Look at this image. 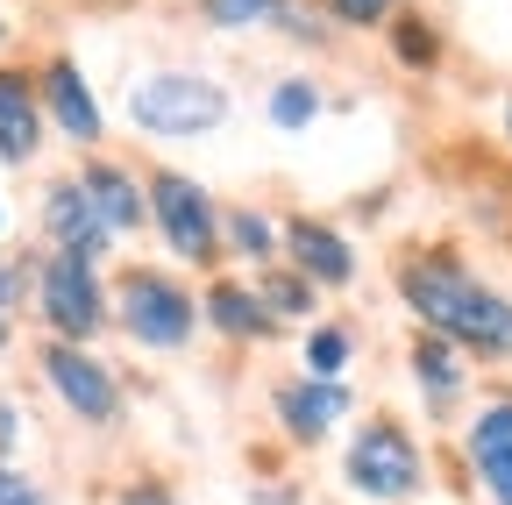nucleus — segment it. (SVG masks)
<instances>
[{"instance_id":"9","label":"nucleus","mask_w":512,"mask_h":505,"mask_svg":"<svg viewBox=\"0 0 512 505\" xmlns=\"http://www.w3.org/2000/svg\"><path fill=\"white\" fill-rule=\"evenodd\" d=\"M36 107H43V121H57L72 143H100V100H93V86H86V72L72 65V57H50V65H43Z\"/></svg>"},{"instance_id":"30","label":"nucleus","mask_w":512,"mask_h":505,"mask_svg":"<svg viewBox=\"0 0 512 505\" xmlns=\"http://www.w3.org/2000/svg\"><path fill=\"white\" fill-rule=\"evenodd\" d=\"M0 43H8V22H0Z\"/></svg>"},{"instance_id":"26","label":"nucleus","mask_w":512,"mask_h":505,"mask_svg":"<svg viewBox=\"0 0 512 505\" xmlns=\"http://www.w3.org/2000/svg\"><path fill=\"white\" fill-rule=\"evenodd\" d=\"M328 8L342 22H384V15H392V0H328Z\"/></svg>"},{"instance_id":"6","label":"nucleus","mask_w":512,"mask_h":505,"mask_svg":"<svg viewBox=\"0 0 512 505\" xmlns=\"http://www.w3.org/2000/svg\"><path fill=\"white\" fill-rule=\"evenodd\" d=\"M143 200H150V214H157V228L171 242V257H185V264H214L221 257V221H214L207 185H192L185 171H157L143 185Z\"/></svg>"},{"instance_id":"5","label":"nucleus","mask_w":512,"mask_h":505,"mask_svg":"<svg viewBox=\"0 0 512 505\" xmlns=\"http://www.w3.org/2000/svg\"><path fill=\"white\" fill-rule=\"evenodd\" d=\"M36 299H43V321H50L57 342H79V349H86V342L107 328V292H100L93 264L72 257V249L43 257V271H36Z\"/></svg>"},{"instance_id":"29","label":"nucleus","mask_w":512,"mask_h":505,"mask_svg":"<svg viewBox=\"0 0 512 505\" xmlns=\"http://www.w3.org/2000/svg\"><path fill=\"white\" fill-rule=\"evenodd\" d=\"M0 349H8V313H0Z\"/></svg>"},{"instance_id":"24","label":"nucleus","mask_w":512,"mask_h":505,"mask_svg":"<svg viewBox=\"0 0 512 505\" xmlns=\"http://www.w3.org/2000/svg\"><path fill=\"white\" fill-rule=\"evenodd\" d=\"M114 505H178V491H171L164 477H128V484L114 491Z\"/></svg>"},{"instance_id":"13","label":"nucleus","mask_w":512,"mask_h":505,"mask_svg":"<svg viewBox=\"0 0 512 505\" xmlns=\"http://www.w3.org/2000/svg\"><path fill=\"white\" fill-rule=\"evenodd\" d=\"M285 249H292V271L306 278V285H349L356 278V249L328 228V221H292L285 228Z\"/></svg>"},{"instance_id":"23","label":"nucleus","mask_w":512,"mask_h":505,"mask_svg":"<svg viewBox=\"0 0 512 505\" xmlns=\"http://www.w3.org/2000/svg\"><path fill=\"white\" fill-rule=\"evenodd\" d=\"M0 505H50V498H43V484L22 463H0Z\"/></svg>"},{"instance_id":"16","label":"nucleus","mask_w":512,"mask_h":505,"mask_svg":"<svg viewBox=\"0 0 512 505\" xmlns=\"http://www.w3.org/2000/svg\"><path fill=\"white\" fill-rule=\"evenodd\" d=\"M214 29H285V36H320L292 0H207Z\"/></svg>"},{"instance_id":"15","label":"nucleus","mask_w":512,"mask_h":505,"mask_svg":"<svg viewBox=\"0 0 512 505\" xmlns=\"http://www.w3.org/2000/svg\"><path fill=\"white\" fill-rule=\"evenodd\" d=\"M413 385H420L434 406H456V399H463V349L420 328V342H413Z\"/></svg>"},{"instance_id":"3","label":"nucleus","mask_w":512,"mask_h":505,"mask_svg":"<svg viewBox=\"0 0 512 505\" xmlns=\"http://www.w3.org/2000/svg\"><path fill=\"white\" fill-rule=\"evenodd\" d=\"M128 121L143 136H207L228 121V93L200 72H150L128 86Z\"/></svg>"},{"instance_id":"11","label":"nucleus","mask_w":512,"mask_h":505,"mask_svg":"<svg viewBox=\"0 0 512 505\" xmlns=\"http://www.w3.org/2000/svg\"><path fill=\"white\" fill-rule=\"evenodd\" d=\"M43 228H50L57 249H72V257H86V264L114 242V235L100 228V214H93V200H86V185H79V178H57L50 193H43Z\"/></svg>"},{"instance_id":"2","label":"nucleus","mask_w":512,"mask_h":505,"mask_svg":"<svg viewBox=\"0 0 512 505\" xmlns=\"http://www.w3.org/2000/svg\"><path fill=\"white\" fill-rule=\"evenodd\" d=\"M342 477L356 498L370 505H413L427 491V449L392 420V413H370L356 434H349V456H342Z\"/></svg>"},{"instance_id":"7","label":"nucleus","mask_w":512,"mask_h":505,"mask_svg":"<svg viewBox=\"0 0 512 505\" xmlns=\"http://www.w3.org/2000/svg\"><path fill=\"white\" fill-rule=\"evenodd\" d=\"M43 377H50V392L64 399V413H79L86 427H114V420H121L114 370H107L100 356H86L79 342H50V349H43Z\"/></svg>"},{"instance_id":"17","label":"nucleus","mask_w":512,"mask_h":505,"mask_svg":"<svg viewBox=\"0 0 512 505\" xmlns=\"http://www.w3.org/2000/svg\"><path fill=\"white\" fill-rule=\"evenodd\" d=\"M207 321H214L221 335H235V342H264V335H278V321L264 313V299L242 292V285H214V292H207Z\"/></svg>"},{"instance_id":"4","label":"nucleus","mask_w":512,"mask_h":505,"mask_svg":"<svg viewBox=\"0 0 512 505\" xmlns=\"http://www.w3.org/2000/svg\"><path fill=\"white\" fill-rule=\"evenodd\" d=\"M114 306H121V328L136 335L143 349H185L192 328H200L192 292L178 278H164V271H128L121 292H114Z\"/></svg>"},{"instance_id":"25","label":"nucleus","mask_w":512,"mask_h":505,"mask_svg":"<svg viewBox=\"0 0 512 505\" xmlns=\"http://www.w3.org/2000/svg\"><path fill=\"white\" fill-rule=\"evenodd\" d=\"M15 449H22V406L0 399V463H15Z\"/></svg>"},{"instance_id":"18","label":"nucleus","mask_w":512,"mask_h":505,"mask_svg":"<svg viewBox=\"0 0 512 505\" xmlns=\"http://www.w3.org/2000/svg\"><path fill=\"white\" fill-rule=\"evenodd\" d=\"M392 50H399V65H441V36H434V22L427 15H399L392 22Z\"/></svg>"},{"instance_id":"22","label":"nucleus","mask_w":512,"mask_h":505,"mask_svg":"<svg viewBox=\"0 0 512 505\" xmlns=\"http://www.w3.org/2000/svg\"><path fill=\"white\" fill-rule=\"evenodd\" d=\"M228 235H235L242 257H271V249H278V235H271V221H264V214H235V221H228Z\"/></svg>"},{"instance_id":"27","label":"nucleus","mask_w":512,"mask_h":505,"mask_svg":"<svg viewBox=\"0 0 512 505\" xmlns=\"http://www.w3.org/2000/svg\"><path fill=\"white\" fill-rule=\"evenodd\" d=\"M22 285H29V271L0 257V313H8V306H22Z\"/></svg>"},{"instance_id":"8","label":"nucleus","mask_w":512,"mask_h":505,"mask_svg":"<svg viewBox=\"0 0 512 505\" xmlns=\"http://www.w3.org/2000/svg\"><path fill=\"white\" fill-rule=\"evenodd\" d=\"M349 385L342 377H292V385H278V399H271V413H278V427L292 434V441H328L342 420H349Z\"/></svg>"},{"instance_id":"19","label":"nucleus","mask_w":512,"mask_h":505,"mask_svg":"<svg viewBox=\"0 0 512 505\" xmlns=\"http://www.w3.org/2000/svg\"><path fill=\"white\" fill-rule=\"evenodd\" d=\"M256 299H264L271 321H292V313H313V285L299 271H271L264 285H256Z\"/></svg>"},{"instance_id":"14","label":"nucleus","mask_w":512,"mask_h":505,"mask_svg":"<svg viewBox=\"0 0 512 505\" xmlns=\"http://www.w3.org/2000/svg\"><path fill=\"white\" fill-rule=\"evenodd\" d=\"M43 150V107L29 72H0V164H29Z\"/></svg>"},{"instance_id":"1","label":"nucleus","mask_w":512,"mask_h":505,"mask_svg":"<svg viewBox=\"0 0 512 505\" xmlns=\"http://www.w3.org/2000/svg\"><path fill=\"white\" fill-rule=\"evenodd\" d=\"M399 292L420 313V328L456 342L463 356H512V299H498L491 285H477L448 249L399 264Z\"/></svg>"},{"instance_id":"21","label":"nucleus","mask_w":512,"mask_h":505,"mask_svg":"<svg viewBox=\"0 0 512 505\" xmlns=\"http://www.w3.org/2000/svg\"><path fill=\"white\" fill-rule=\"evenodd\" d=\"M313 114H320V93L306 79H278V93H271V121H278V129H306Z\"/></svg>"},{"instance_id":"28","label":"nucleus","mask_w":512,"mask_h":505,"mask_svg":"<svg viewBox=\"0 0 512 505\" xmlns=\"http://www.w3.org/2000/svg\"><path fill=\"white\" fill-rule=\"evenodd\" d=\"M505 143H512V100H505Z\"/></svg>"},{"instance_id":"10","label":"nucleus","mask_w":512,"mask_h":505,"mask_svg":"<svg viewBox=\"0 0 512 505\" xmlns=\"http://www.w3.org/2000/svg\"><path fill=\"white\" fill-rule=\"evenodd\" d=\"M463 449H470L477 484L491 491V505H512V399L477 406V420H470V434H463Z\"/></svg>"},{"instance_id":"12","label":"nucleus","mask_w":512,"mask_h":505,"mask_svg":"<svg viewBox=\"0 0 512 505\" xmlns=\"http://www.w3.org/2000/svg\"><path fill=\"white\" fill-rule=\"evenodd\" d=\"M79 185H86V200H93V214H100V228H107V235H136V228L150 221V200H143L136 171H121V164L93 157V164L79 171Z\"/></svg>"},{"instance_id":"20","label":"nucleus","mask_w":512,"mask_h":505,"mask_svg":"<svg viewBox=\"0 0 512 505\" xmlns=\"http://www.w3.org/2000/svg\"><path fill=\"white\" fill-rule=\"evenodd\" d=\"M349 328H313L306 335V377H342L349 370Z\"/></svg>"}]
</instances>
